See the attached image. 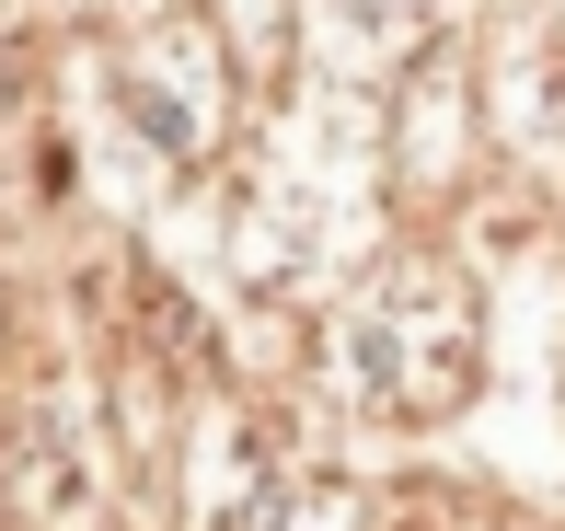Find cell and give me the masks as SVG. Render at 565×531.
<instances>
[{
  "label": "cell",
  "mask_w": 565,
  "mask_h": 531,
  "mask_svg": "<svg viewBox=\"0 0 565 531\" xmlns=\"http://www.w3.org/2000/svg\"><path fill=\"white\" fill-rule=\"evenodd\" d=\"M484 531H543V520H484Z\"/></svg>",
  "instance_id": "4"
},
{
  "label": "cell",
  "mask_w": 565,
  "mask_h": 531,
  "mask_svg": "<svg viewBox=\"0 0 565 531\" xmlns=\"http://www.w3.org/2000/svg\"><path fill=\"white\" fill-rule=\"evenodd\" d=\"M0 497H12L23 531H70V520H93V450L70 439L58 416L0 427Z\"/></svg>",
  "instance_id": "2"
},
{
  "label": "cell",
  "mask_w": 565,
  "mask_h": 531,
  "mask_svg": "<svg viewBox=\"0 0 565 531\" xmlns=\"http://www.w3.org/2000/svg\"><path fill=\"white\" fill-rule=\"evenodd\" d=\"M185 59H196V46H139V59H127V116L150 128L162 162H196L209 128H220V82L185 70Z\"/></svg>",
  "instance_id": "3"
},
{
  "label": "cell",
  "mask_w": 565,
  "mask_h": 531,
  "mask_svg": "<svg viewBox=\"0 0 565 531\" xmlns=\"http://www.w3.org/2000/svg\"><path fill=\"white\" fill-rule=\"evenodd\" d=\"M473 289H461L450 266H393L370 289V312H358V336H347V370H358V393L381 404V416H450L461 393H473Z\"/></svg>",
  "instance_id": "1"
}]
</instances>
